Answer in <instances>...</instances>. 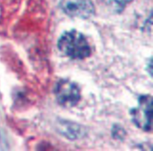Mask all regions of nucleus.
<instances>
[{
	"label": "nucleus",
	"instance_id": "obj_1",
	"mask_svg": "<svg viewBox=\"0 0 153 151\" xmlns=\"http://www.w3.org/2000/svg\"><path fill=\"white\" fill-rule=\"evenodd\" d=\"M57 45L62 53L73 59H84L91 54L88 39L76 29L64 31L58 39Z\"/></svg>",
	"mask_w": 153,
	"mask_h": 151
},
{
	"label": "nucleus",
	"instance_id": "obj_2",
	"mask_svg": "<svg viewBox=\"0 0 153 151\" xmlns=\"http://www.w3.org/2000/svg\"><path fill=\"white\" fill-rule=\"evenodd\" d=\"M132 121L138 128L145 132L152 130V97L151 95H141L138 99L137 107L131 110Z\"/></svg>",
	"mask_w": 153,
	"mask_h": 151
},
{
	"label": "nucleus",
	"instance_id": "obj_3",
	"mask_svg": "<svg viewBox=\"0 0 153 151\" xmlns=\"http://www.w3.org/2000/svg\"><path fill=\"white\" fill-rule=\"evenodd\" d=\"M58 103L64 107H73L81 100V92L79 86L68 79H61L54 88Z\"/></svg>",
	"mask_w": 153,
	"mask_h": 151
},
{
	"label": "nucleus",
	"instance_id": "obj_4",
	"mask_svg": "<svg viewBox=\"0 0 153 151\" xmlns=\"http://www.w3.org/2000/svg\"><path fill=\"white\" fill-rule=\"evenodd\" d=\"M60 7L70 17L88 19L95 13V7L91 0H61Z\"/></svg>",
	"mask_w": 153,
	"mask_h": 151
},
{
	"label": "nucleus",
	"instance_id": "obj_5",
	"mask_svg": "<svg viewBox=\"0 0 153 151\" xmlns=\"http://www.w3.org/2000/svg\"><path fill=\"white\" fill-rule=\"evenodd\" d=\"M58 131L66 138L71 140H76L85 135V130L79 124L69 121L61 120L57 124Z\"/></svg>",
	"mask_w": 153,
	"mask_h": 151
},
{
	"label": "nucleus",
	"instance_id": "obj_6",
	"mask_svg": "<svg viewBox=\"0 0 153 151\" xmlns=\"http://www.w3.org/2000/svg\"><path fill=\"white\" fill-rule=\"evenodd\" d=\"M112 132H113L114 137H117V138H123L126 134L125 130L123 128H121L120 126H114Z\"/></svg>",
	"mask_w": 153,
	"mask_h": 151
},
{
	"label": "nucleus",
	"instance_id": "obj_7",
	"mask_svg": "<svg viewBox=\"0 0 153 151\" xmlns=\"http://www.w3.org/2000/svg\"><path fill=\"white\" fill-rule=\"evenodd\" d=\"M152 59L149 60V64H147V72H149V76L152 77Z\"/></svg>",
	"mask_w": 153,
	"mask_h": 151
}]
</instances>
